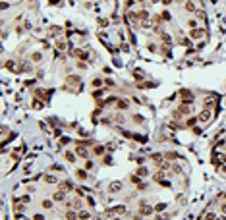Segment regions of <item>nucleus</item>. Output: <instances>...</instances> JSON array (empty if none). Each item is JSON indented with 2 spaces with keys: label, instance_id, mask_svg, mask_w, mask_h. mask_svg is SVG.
<instances>
[{
  "label": "nucleus",
  "instance_id": "423d86ee",
  "mask_svg": "<svg viewBox=\"0 0 226 220\" xmlns=\"http://www.w3.org/2000/svg\"><path fill=\"white\" fill-rule=\"evenodd\" d=\"M120 189H122V183L114 182V183H110V187H108V193H112V195H114V193H118Z\"/></svg>",
  "mask_w": 226,
  "mask_h": 220
},
{
  "label": "nucleus",
  "instance_id": "412c9836",
  "mask_svg": "<svg viewBox=\"0 0 226 220\" xmlns=\"http://www.w3.org/2000/svg\"><path fill=\"white\" fill-rule=\"evenodd\" d=\"M102 151H104V149H102V147H95V153H97V155H101Z\"/></svg>",
  "mask_w": 226,
  "mask_h": 220
},
{
  "label": "nucleus",
  "instance_id": "4be33fe9",
  "mask_svg": "<svg viewBox=\"0 0 226 220\" xmlns=\"http://www.w3.org/2000/svg\"><path fill=\"white\" fill-rule=\"evenodd\" d=\"M110 220H122V218H120V216H112Z\"/></svg>",
  "mask_w": 226,
  "mask_h": 220
},
{
  "label": "nucleus",
  "instance_id": "5701e85b",
  "mask_svg": "<svg viewBox=\"0 0 226 220\" xmlns=\"http://www.w3.org/2000/svg\"><path fill=\"white\" fill-rule=\"evenodd\" d=\"M203 220H205V218H203Z\"/></svg>",
  "mask_w": 226,
  "mask_h": 220
},
{
  "label": "nucleus",
  "instance_id": "9b49d317",
  "mask_svg": "<svg viewBox=\"0 0 226 220\" xmlns=\"http://www.w3.org/2000/svg\"><path fill=\"white\" fill-rule=\"evenodd\" d=\"M41 205H43V209H45V210H50V209H52V201H50V199H43Z\"/></svg>",
  "mask_w": 226,
  "mask_h": 220
},
{
  "label": "nucleus",
  "instance_id": "6e6552de",
  "mask_svg": "<svg viewBox=\"0 0 226 220\" xmlns=\"http://www.w3.org/2000/svg\"><path fill=\"white\" fill-rule=\"evenodd\" d=\"M116 106H118V110H128L129 108V102L120 99V101H116Z\"/></svg>",
  "mask_w": 226,
  "mask_h": 220
},
{
  "label": "nucleus",
  "instance_id": "f03ea898",
  "mask_svg": "<svg viewBox=\"0 0 226 220\" xmlns=\"http://www.w3.org/2000/svg\"><path fill=\"white\" fill-rule=\"evenodd\" d=\"M188 37L191 41H205L207 39V35H205V27H195V29H191Z\"/></svg>",
  "mask_w": 226,
  "mask_h": 220
},
{
  "label": "nucleus",
  "instance_id": "9d476101",
  "mask_svg": "<svg viewBox=\"0 0 226 220\" xmlns=\"http://www.w3.org/2000/svg\"><path fill=\"white\" fill-rule=\"evenodd\" d=\"M75 176H77V180H81V182H85L87 180V170H75Z\"/></svg>",
  "mask_w": 226,
  "mask_h": 220
},
{
  "label": "nucleus",
  "instance_id": "dca6fc26",
  "mask_svg": "<svg viewBox=\"0 0 226 220\" xmlns=\"http://www.w3.org/2000/svg\"><path fill=\"white\" fill-rule=\"evenodd\" d=\"M33 220H47V216L43 214V213H35L33 214Z\"/></svg>",
  "mask_w": 226,
  "mask_h": 220
},
{
  "label": "nucleus",
  "instance_id": "ddd939ff",
  "mask_svg": "<svg viewBox=\"0 0 226 220\" xmlns=\"http://www.w3.org/2000/svg\"><path fill=\"white\" fill-rule=\"evenodd\" d=\"M45 182H47V183H56L58 180H56V176H52V174H47V176H45Z\"/></svg>",
  "mask_w": 226,
  "mask_h": 220
},
{
  "label": "nucleus",
  "instance_id": "4468645a",
  "mask_svg": "<svg viewBox=\"0 0 226 220\" xmlns=\"http://www.w3.org/2000/svg\"><path fill=\"white\" fill-rule=\"evenodd\" d=\"M31 60H33V62H41V60H43V54H41V52H33V54H31Z\"/></svg>",
  "mask_w": 226,
  "mask_h": 220
},
{
  "label": "nucleus",
  "instance_id": "f8f14e48",
  "mask_svg": "<svg viewBox=\"0 0 226 220\" xmlns=\"http://www.w3.org/2000/svg\"><path fill=\"white\" fill-rule=\"evenodd\" d=\"M85 203H87V205H89V207L93 209L95 205H97V201H95V197H91V195H87V197H85Z\"/></svg>",
  "mask_w": 226,
  "mask_h": 220
},
{
  "label": "nucleus",
  "instance_id": "f257e3e1",
  "mask_svg": "<svg viewBox=\"0 0 226 220\" xmlns=\"http://www.w3.org/2000/svg\"><path fill=\"white\" fill-rule=\"evenodd\" d=\"M213 114H215V108H207L205 106L201 112L197 114V122H199V124H207V122L213 118Z\"/></svg>",
  "mask_w": 226,
  "mask_h": 220
},
{
  "label": "nucleus",
  "instance_id": "f3484780",
  "mask_svg": "<svg viewBox=\"0 0 226 220\" xmlns=\"http://www.w3.org/2000/svg\"><path fill=\"white\" fill-rule=\"evenodd\" d=\"M102 83H104V81H102L101 77H97V79H93V87H101Z\"/></svg>",
  "mask_w": 226,
  "mask_h": 220
},
{
  "label": "nucleus",
  "instance_id": "2eb2a0df",
  "mask_svg": "<svg viewBox=\"0 0 226 220\" xmlns=\"http://www.w3.org/2000/svg\"><path fill=\"white\" fill-rule=\"evenodd\" d=\"M89 213H87V210H79V220H89Z\"/></svg>",
  "mask_w": 226,
  "mask_h": 220
},
{
  "label": "nucleus",
  "instance_id": "6ab92c4d",
  "mask_svg": "<svg viewBox=\"0 0 226 220\" xmlns=\"http://www.w3.org/2000/svg\"><path fill=\"white\" fill-rule=\"evenodd\" d=\"M164 209H166V205H164V203H160V205L155 207V210H164Z\"/></svg>",
  "mask_w": 226,
  "mask_h": 220
},
{
  "label": "nucleus",
  "instance_id": "7ed1b4c3",
  "mask_svg": "<svg viewBox=\"0 0 226 220\" xmlns=\"http://www.w3.org/2000/svg\"><path fill=\"white\" fill-rule=\"evenodd\" d=\"M75 155L79 158H85V160H87V158H89V149H87L85 145H81V143H77L75 145Z\"/></svg>",
  "mask_w": 226,
  "mask_h": 220
},
{
  "label": "nucleus",
  "instance_id": "aec40b11",
  "mask_svg": "<svg viewBox=\"0 0 226 220\" xmlns=\"http://www.w3.org/2000/svg\"><path fill=\"white\" fill-rule=\"evenodd\" d=\"M160 2H162V4H164V6H170V4H172V2H174V0H160Z\"/></svg>",
  "mask_w": 226,
  "mask_h": 220
},
{
  "label": "nucleus",
  "instance_id": "39448f33",
  "mask_svg": "<svg viewBox=\"0 0 226 220\" xmlns=\"http://www.w3.org/2000/svg\"><path fill=\"white\" fill-rule=\"evenodd\" d=\"M203 102H205L207 108H215L216 102H219V97H216V95H207L205 99H203Z\"/></svg>",
  "mask_w": 226,
  "mask_h": 220
},
{
  "label": "nucleus",
  "instance_id": "1a4fd4ad",
  "mask_svg": "<svg viewBox=\"0 0 226 220\" xmlns=\"http://www.w3.org/2000/svg\"><path fill=\"white\" fill-rule=\"evenodd\" d=\"M64 156H66V160H68V162H72V164L75 162V158H77V156H75V153H72V151H66V153H64Z\"/></svg>",
  "mask_w": 226,
  "mask_h": 220
},
{
  "label": "nucleus",
  "instance_id": "20e7f679",
  "mask_svg": "<svg viewBox=\"0 0 226 220\" xmlns=\"http://www.w3.org/2000/svg\"><path fill=\"white\" fill-rule=\"evenodd\" d=\"M180 99H182V104H191L193 102V95H191L189 89H184V91H180Z\"/></svg>",
  "mask_w": 226,
  "mask_h": 220
},
{
  "label": "nucleus",
  "instance_id": "a211bd4d",
  "mask_svg": "<svg viewBox=\"0 0 226 220\" xmlns=\"http://www.w3.org/2000/svg\"><path fill=\"white\" fill-rule=\"evenodd\" d=\"M91 168H93V162L87 158V160H85V170H91Z\"/></svg>",
  "mask_w": 226,
  "mask_h": 220
},
{
  "label": "nucleus",
  "instance_id": "0eeeda50",
  "mask_svg": "<svg viewBox=\"0 0 226 220\" xmlns=\"http://www.w3.org/2000/svg\"><path fill=\"white\" fill-rule=\"evenodd\" d=\"M64 199H66V195H64V191H56L54 195H52V201H56V203H62Z\"/></svg>",
  "mask_w": 226,
  "mask_h": 220
}]
</instances>
